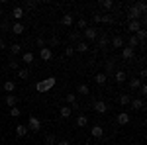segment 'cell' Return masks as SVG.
Here are the masks:
<instances>
[{
	"mask_svg": "<svg viewBox=\"0 0 147 145\" xmlns=\"http://www.w3.org/2000/svg\"><path fill=\"white\" fill-rule=\"evenodd\" d=\"M55 84H57V78L55 77H47V78L39 80V82L35 84V90H37V92H47V90L53 88Z\"/></svg>",
	"mask_w": 147,
	"mask_h": 145,
	"instance_id": "1",
	"label": "cell"
},
{
	"mask_svg": "<svg viewBox=\"0 0 147 145\" xmlns=\"http://www.w3.org/2000/svg\"><path fill=\"white\" fill-rule=\"evenodd\" d=\"M98 34H100V32H98V28H96V26H86V28L82 30V35H84L88 41H94V39L98 37Z\"/></svg>",
	"mask_w": 147,
	"mask_h": 145,
	"instance_id": "2",
	"label": "cell"
},
{
	"mask_svg": "<svg viewBox=\"0 0 147 145\" xmlns=\"http://www.w3.org/2000/svg\"><path fill=\"white\" fill-rule=\"evenodd\" d=\"M139 18H143V16H141V12L137 10L136 4H131V6L127 8V20H129V22H134V20H139Z\"/></svg>",
	"mask_w": 147,
	"mask_h": 145,
	"instance_id": "3",
	"label": "cell"
},
{
	"mask_svg": "<svg viewBox=\"0 0 147 145\" xmlns=\"http://www.w3.org/2000/svg\"><path fill=\"white\" fill-rule=\"evenodd\" d=\"M110 45H112V47H116V49H122V47H125V39L120 34H116V35H112Z\"/></svg>",
	"mask_w": 147,
	"mask_h": 145,
	"instance_id": "4",
	"label": "cell"
},
{
	"mask_svg": "<svg viewBox=\"0 0 147 145\" xmlns=\"http://www.w3.org/2000/svg\"><path fill=\"white\" fill-rule=\"evenodd\" d=\"M28 129H32V132H39V129H41V122H39V118L30 116V120H28Z\"/></svg>",
	"mask_w": 147,
	"mask_h": 145,
	"instance_id": "5",
	"label": "cell"
},
{
	"mask_svg": "<svg viewBox=\"0 0 147 145\" xmlns=\"http://www.w3.org/2000/svg\"><path fill=\"white\" fill-rule=\"evenodd\" d=\"M96 41H98V49H102V51H106L108 45H110V39H108V35H106V34H98Z\"/></svg>",
	"mask_w": 147,
	"mask_h": 145,
	"instance_id": "6",
	"label": "cell"
},
{
	"mask_svg": "<svg viewBox=\"0 0 147 145\" xmlns=\"http://www.w3.org/2000/svg\"><path fill=\"white\" fill-rule=\"evenodd\" d=\"M92 108L96 110V114H106V112H108V104H106L104 100H96Z\"/></svg>",
	"mask_w": 147,
	"mask_h": 145,
	"instance_id": "7",
	"label": "cell"
},
{
	"mask_svg": "<svg viewBox=\"0 0 147 145\" xmlns=\"http://www.w3.org/2000/svg\"><path fill=\"white\" fill-rule=\"evenodd\" d=\"M10 16L14 18V20H18V22H20L24 16H26V12H24L22 6H14V8H12V14H10Z\"/></svg>",
	"mask_w": 147,
	"mask_h": 145,
	"instance_id": "8",
	"label": "cell"
},
{
	"mask_svg": "<svg viewBox=\"0 0 147 145\" xmlns=\"http://www.w3.org/2000/svg\"><path fill=\"white\" fill-rule=\"evenodd\" d=\"M39 57H41V61H51V57H53L51 47H41L39 49Z\"/></svg>",
	"mask_w": 147,
	"mask_h": 145,
	"instance_id": "9",
	"label": "cell"
},
{
	"mask_svg": "<svg viewBox=\"0 0 147 145\" xmlns=\"http://www.w3.org/2000/svg\"><path fill=\"white\" fill-rule=\"evenodd\" d=\"M129 120H131V118H129V114H127V112H120V114H118V118H116V122L120 123V125H127Z\"/></svg>",
	"mask_w": 147,
	"mask_h": 145,
	"instance_id": "10",
	"label": "cell"
},
{
	"mask_svg": "<svg viewBox=\"0 0 147 145\" xmlns=\"http://www.w3.org/2000/svg\"><path fill=\"white\" fill-rule=\"evenodd\" d=\"M127 30L131 32V35H136L139 30H141V22L139 20H134V22H127Z\"/></svg>",
	"mask_w": 147,
	"mask_h": 145,
	"instance_id": "11",
	"label": "cell"
},
{
	"mask_svg": "<svg viewBox=\"0 0 147 145\" xmlns=\"http://www.w3.org/2000/svg\"><path fill=\"white\" fill-rule=\"evenodd\" d=\"M134 55H136V49H131V47H122V57H124L125 61H129V59H134Z\"/></svg>",
	"mask_w": 147,
	"mask_h": 145,
	"instance_id": "12",
	"label": "cell"
},
{
	"mask_svg": "<svg viewBox=\"0 0 147 145\" xmlns=\"http://www.w3.org/2000/svg\"><path fill=\"white\" fill-rule=\"evenodd\" d=\"M116 71H118V69H116V61H114V59H108V61H106V71H104V75L108 77V75H112Z\"/></svg>",
	"mask_w": 147,
	"mask_h": 145,
	"instance_id": "13",
	"label": "cell"
},
{
	"mask_svg": "<svg viewBox=\"0 0 147 145\" xmlns=\"http://www.w3.org/2000/svg\"><path fill=\"white\" fill-rule=\"evenodd\" d=\"M10 30H12V34H14V35H22L24 32H26V26H24L22 22H16Z\"/></svg>",
	"mask_w": 147,
	"mask_h": 145,
	"instance_id": "14",
	"label": "cell"
},
{
	"mask_svg": "<svg viewBox=\"0 0 147 145\" xmlns=\"http://www.w3.org/2000/svg\"><path fill=\"white\" fill-rule=\"evenodd\" d=\"M114 78H116V82H118V84H122V82H125V78H127V75H125V71H122V69H118V71L114 73Z\"/></svg>",
	"mask_w": 147,
	"mask_h": 145,
	"instance_id": "15",
	"label": "cell"
},
{
	"mask_svg": "<svg viewBox=\"0 0 147 145\" xmlns=\"http://www.w3.org/2000/svg\"><path fill=\"white\" fill-rule=\"evenodd\" d=\"M90 134H92V137H96V139H98V137H102V135H104V127L96 123V125H92Z\"/></svg>",
	"mask_w": 147,
	"mask_h": 145,
	"instance_id": "16",
	"label": "cell"
},
{
	"mask_svg": "<svg viewBox=\"0 0 147 145\" xmlns=\"http://www.w3.org/2000/svg\"><path fill=\"white\" fill-rule=\"evenodd\" d=\"M34 53H32V51H24L22 53V61L24 63H26V65H30V63H34Z\"/></svg>",
	"mask_w": 147,
	"mask_h": 145,
	"instance_id": "17",
	"label": "cell"
},
{
	"mask_svg": "<svg viewBox=\"0 0 147 145\" xmlns=\"http://www.w3.org/2000/svg\"><path fill=\"white\" fill-rule=\"evenodd\" d=\"M90 47H88V43L86 41H79V43L75 45V51H79V53H86Z\"/></svg>",
	"mask_w": 147,
	"mask_h": 145,
	"instance_id": "18",
	"label": "cell"
},
{
	"mask_svg": "<svg viewBox=\"0 0 147 145\" xmlns=\"http://www.w3.org/2000/svg\"><path fill=\"white\" fill-rule=\"evenodd\" d=\"M6 106H8V108H14V106H18V98H16L14 94H6Z\"/></svg>",
	"mask_w": 147,
	"mask_h": 145,
	"instance_id": "19",
	"label": "cell"
},
{
	"mask_svg": "<svg viewBox=\"0 0 147 145\" xmlns=\"http://www.w3.org/2000/svg\"><path fill=\"white\" fill-rule=\"evenodd\" d=\"M141 84H143V80H141V78H136V77L129 78V88H131V90H137Z\"/></svg>",
	"mask_w": 147,
	"mask_h": 145,
	"instance_id": "20",
	"label": "cell"
},
{
	"mask_svg": "<svg viewBox=\"0 0 147 145\" xmlns=\"http://www.w3.org/2000/svg\"><path fill=\"white\" fill-rule=\"evenodd\" d=\"M86 125H88V118L84 114H80L79 118H77V127H86Z\"/></svg>",
	"mask_w": 147,
	"mask_h": 145,
	"instance_id": "21",
	"label": "cell"
},
{
	"mask_svg": "<svg viewBox=\"0 0 147 145\" xmlns=\"http://www.w3.org/2000/svg\"><path fill=\"white\" fill-rule=\"evenodd\" d=\"M4 90H6L8 94H14V90H16V82H14V80H6V82H4Z\"/></svg>",
	"mask_w": 147,
	"mask_h": 145,
	"instance_id": "22",
	"label": "cell"
},
{
	"mask_svg": "<svg viewBox=\"0 0 147 145\" xmlns=\"http://www.w3.org/2000/svg\"><path fill=\"white\" fill-rule=\"evenodd\" d=\"M129 104H131L134 110H141V108H143V100H141V98H131Z\"/></svg>",
	"mask_w": 147,
	"mask_h": 145,
	"instance_id": "23",
	"label": "cell"
},
{
	"mask_svg": "<svg viewBox=\"0 0 147 145\" xmlns=\"http://www.w3.org/2000/svg\"><path fill=\"white\" fill-rule=\"evenodd\" d=\"M59 114H61V118H71L73 110H71V106H61L59 108Z\"/></svg>",
	"mask_w": 147,
	"mask_h": 145,
	"instance_id": "24",
	"label": "cell"
},
{
	"mask_svg": "<svg viewBox=\"0 0 147 145\" xmlns=\"http://www.w3.org/2000/svg\"><path fill=\"white\" fill-rule=\"evenodd\" d=\"M28 132H30V129H28V125H24V123H18V125H16V134L20 135V137H24Z\"/></svg>",
	"mask_w": 147,
	"mask_h": 145,
	"instance_id": "25",
	"label": "cell"
},
{
	"mask_svg": "<svg viewBox=\"0 0 147 145\" xmlns=\"http://www.w3.org/2000/svg\"><path fill=\"white\" fill-rule=\"evenodd\" d=\"M139 41H137V37L136 35H129V37H127V47H131V49H136V47H139Z\"/></svg>",
	"mask_w": 147,
	"mask_h": 145,
	"instance_id": "26",
	"label": "cell"
},
{
	"mask_svg": "<svg viewBox=\"0 0 147 145\" xmlns=\"http://www.w3.org/2000/svg\"><path fill=\"white\" fill-rule=\"evenodd\" d=\"M100 22H102V24H116V18H114L112 14H102Z\"/></svg>",
	"mask_w": 147,
	"mask_h": 145,
	"instance_id": "27",
	"label": "cell"
},
{
	"mask_svg": "<svg viewBox=\"0 0 147 145\" xmlns=\"http://www.w3.org/2000/svg\"><path fill=\"white\" fill-rule=\"evenodd\" d=\"M61 24H63V26H73V14H63Z\"/></svg>",
	"mask_w": 147,
	"mask_h": 145,
	"instance_id": "28",
	"label": "cell"
},
{
	"mask_svg": "<svg viewBox=\"0 0 147 145\" xmlns=\"http://www.w3.org/2000/svg\"><path fill=\"white\" fill-rule=\"evenodd\" d=\"M106 80H108V77H106L104 73H98V75L94 77V82H96V84H106Z\"/></svg>",
	"mask_w": 147,
	"mask_h": 145,
	"instance_id": "29",
	"label": "cell"
},
{
	"mask_svg": "<svg viewBox=\"0 0 147 145\" xmlns=\"http://www.w3.org/2000/svg\"><path fill=\"white\" fill-rule=\"evenodd\" d=\"M129 100H131V96H129V94H120V98H118V102H120L122 106H127Z\"/></svg>",
	"mask_w": 147,
	"mask_h": 145,
	"instance_id": "30",
	"label": "cell"
},
{
	"mask_svg": "<svg viewBox=\"0 0 147 145\" xmlns=\"http://www.w3.org/2000/svg\"><path fill=\"white\" fill-rule=\"evenodd\" d=\"M100 6L104 8V10H112L116 4H114V0H102V2H100Z\"/></svg>",
	"mask_w": 147,
	"mask_h": 145,
	"instance_id": "31",
	"label": "cell"
},
{
	"mask_svg": "<svg viewBox=\"0 0 147 145\" xmlns=\"http://www.w3.org/2000/svg\"><path fill=\"white\" fill-rule=\"evenodd\" d=\"M79 94H82V96H88V94H90L88 84H79Z\"/></svg>",
	"mask_w": 147,
	"mask_h": 145,
	"instance_id": "32",
	"label": "cell"
},
{
	"mask_svg": "<svg viewBox=\"0 0 147 145\" xmlns=\"http://www.w3.org/2000/svg\"><path fill=\"white\" fill-rule=\"evenodd\" d=\"M37 4H39V2H35V0H28V2H24V6H22V8L34 10V8H37Z\"/></svg>",
	"mask_w": 147,
	"mask_h": 145,
	"instance_id": "33",
	"label": "cell"
},
{
	"mask_svg": "<svg viewBox=\"0 0 147 145\" xmlns=\"http://www.w3.org/2000/svg\"><path fill=\"white\" fill-rule=\"evenodd\" d=\"M136 37H137V41L141 43V41H145V37H147V34H145V28H141L139 32L136 34Z\"/></svg>",
	"mask_w": 147,
	"mask_h": 145,
	"instance_id": "34",
	"label": "cell"
},
{
	"mask_svg": "<svg viewBox=\"0 0 147 145\" xmlns=\"http://www.w3.org/2000/svg\"><path fill=\"white\" fill-rule=\"evenodd\" d=\"M10 51L14 53V55L22 53V45H20V43H12V45H10Z\"/></svg>",
	"mask_w": 147,
	"mask_h": 145,
	"instance_id": "35",
	"label": "cell"
},
{
	"mask_svg": "<svg viewBox=\"0 0 147 145\" xmlns=\"http://www.w3.org/2000/svg\"><path fill=\"white\" fill-rule=\"evenodd\" d=\"M57 143V137L53 134H49V135H45V145H55Z\"/></svg>",
	"mask_w": 147,
	"mask_h": 145,
	"instance_id": "36",
	"label": "cell"
},
{
	"mask_svg": "<svg viewBox=\"0 0 147 145\" xmlns=\"http://www.w3.org/2000/svg\"><path fill=\"white\" fill-rule=\"evenodd\" d=\"M136 6H137V10L141 12V16L147 12V4H145V2H141V0H139V2H136Z\"/></svg>",
	"mask_w": 147,
	"mask_h": 145,
	"instance_id": "37",
	"label": "cell"
},
{
	"mask_svg": "<svg viewBox=\"0 0 147 145\" xmlns=\"http://www.w3.org/2000/svg\"><path fill=\"white\" fill-rule=\"evenodd\" d=\"M28 77H30V71L28 69H18V78H24L26 80Z\"/></svg>",
	"mask_w": 147,
	"mask_h": 145,
	"instance_id": "38",
	"label": "cell"
},
{
	"mask_svg": "<svg viewBox=\"0 0 147 145\" xmlns=\"http://www.w3.org/2000/svg\"><path fill=\"white\" fill-rule=\"evenodd\" d=\"M10 116L12 118H20V116H22V110H20L18 106H14V108H10Z\"/></svg>",
	"mask_w": 147,
	"mask_h": 145,
	"instance_id": "39",
	"label": "cell"
},
{
	"mask_svg": "<svg viewBox=\"0 0 147 145\" xmlns=\"http://www.w3.org/2000/svg\"><path fill=\"white\" fill-rule=\"evenodd\" d=\"M69 37H71V41H77V43H79V41H80V37H82V35H80L79 32H71V34H69Z\"/></svg>",
	"mask_w": 147,
	"mask_h": 145,
	"instance_id": "40",
	"label": "cell"
},
{
	"mask_svg": "<svg viewBox=\"0 0 147 145\" xmlns=\"http://www.w3.org/2000/svg\"><path fill=\"white\" fill-rule=\"evenodd\" d=\"M67 104H77V94H67Z\"/></svg>",
	"mask_w": 147,
	"mask_h": 145,
	"instance_id": "41",
	"label": "cell"
},
{
	"mask_svg": "<svg viewBox=\"0 0 147 145\" xmlns=\"http://www.w3.org/2000/svg\"><path fill=\"white\" fill-rule=\"evenodd\" d=\"M100 18H102V14H98V12H94V14H92V20H94L96 24H100Z\"/></svg>",
	"mask_w": 147,
	"mask_h": 145,
	"instance_id": "42",
	"label": "cell"
},
{
	"mask_svg": "<svg viewBox=\"0 0 147 145\" xmlns=\"http://www.w3.org/2000/svg\"><path fill=\"white\" fill-rule=\"evenodd\" d=\"M73 53H75V47H65V55L67 57H71Z\"/></svg>",
	"mask_w": 147,
	"mask_h": 145,
	"instance_id": "43",
	"label": "cell"
},
{
	"mask_svg": "<svg viewBox=\"0 0 147 145\" xmlns=\"http://www.w3.org/2000/svg\"><path fill=\"white\" fill-rule=\"evenodd\" d=\"M79 28H80V30L86 28V20H84V18H80V20H79Z\"/></svg>",
	"mask_w": 147,
	"mask_h": 145,
	"instance_id": "44",
	"label": "cell"
},
{
	"mask_svg": "<svg viewBox=\"0 0 147 145\" xmlns=\"http://www.w3.org/2000/svg\"><path fill=\"white\" fill-rule=\"evenodd\" d=\"M8 67H10V69H18V61H14V59H10V63H8Z\"/></svg>",
	"mask_w": 147,
	"mask_h": 145,
	"instance_id": "45",
	"label": "cell"
},
{
	"mask_svg": "<svg viewBox=\"0 0 147 145\" xmlns=\"http://www.w3.org/2000/svg\"><path fill=\"white\" fill-rule=\"evenodd\" d=\"M139 92H141V96H145V94H147V86H145V84L139 86Z\"/></svg>",
	"mask_w": 147,
	"mask_h": 145,
	"instance_id": "46",
	"label": "cell"
},
{
	"mask_svg": "<svg viewBox=\"0 0 147 145\" xmlns=\"http://www.w3.org/2000/svg\"><path fill=\"white\" fill-rule=\"evenodd\" d=\"M8 26H10L8 20H2V24H0V28H2V30H8Z\"/></svg>",
	"mask_w": 147,
	"mask_h": 145,
	"instance_id": "47",
	"label": "cell"
},
{
	"mask_svg": "<svg viewBox=\"0 0 147 145\" xmlns=\"http://www.w3.org/2000/svg\"><path fill=\"white\" fill-rule=\"evenodd\" d=\"M147 77V71L145 69H141V71H139V78H141V80H143V78Z\"/></svg>",
	"mask_w": 147,
	"mask_h": 145,
	"instance_id": "48",
	"label": "cell"
},
{
	"mask_svg": "<svg viewBox=\"0 0 147 145\" xmlns=\"http://www.w3.org/2000/svg\"><path fill=\"white\" fill-rule=\"evenodd\" d=\"M51 45H59V37H51V41H49Z\"/></svg>",
	"mask_w": 147,
	"mask_h": 145,
	"instance_id": "49",
	"label": "cell"
},
{
	"mask_svg": "<svg viewBox=\"0 0 147 145\" xmlns=\"http://www.w3.org/2000/svg\"><path fill=\"white\" fill-rule=\"evenodd\" d=\"M55 145H71V143H69L67 139H61V141H57V143H55Z\"/></svg>",
	"mask_w": 147,
	"mask_h": 145,
	"instance_id": "50",
	"label": "cell"
},
{
	"mask_svg": "<svg viewBox=\"0 0 147 145\" xmlns=\"http://www.w3.org/2000/svg\"><path fill=\"white\" fill-rule=\"evenodd\" d=\"M37 45H39V49H41V47H45V41H43V39L39 37V39H37Z\"/></svg>",
	"mask_w": 147,
	"mask_h": 145,
	"instance_id": "51",
	"label": "cell"
},
{
	"mask_svg": "<svg viewBox=\"0 0 147 145\" xmlns=\"http://www.w3.org/2000/svg\"><path fill=\"white\" fill-rule=\"evenodd\" d=\"M0 47H2V49H6V45H4V41H2V35H0Z\"/></svg>",
	"mask_w": 147,
	"mask_h": 145,
	"instance_id": "52",
	"label": "cell"
},
{
	"mask_svg": "<svg viewBox=\"0 0 147 145\" xmlns=\"http://www.w3.org/2000/svg\"><path fill=\"white\" fill-rule=\"evenodd\" d=\"M0 18H2V6H0Z\"/></svg>",
	"mask_w": 147,
	"mask_h": 145,
	"instance_id": "53",
	"label": "cell"
}]
</instances>
